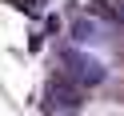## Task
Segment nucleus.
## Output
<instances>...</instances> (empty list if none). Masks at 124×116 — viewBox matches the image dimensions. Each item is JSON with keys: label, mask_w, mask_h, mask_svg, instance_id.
<instances>
[{"label": "nucleus", "mask_w": 124, "mask_h": 116, "mask_svg": "<svg viewBox=\"0 0 124 116\" xmlns=\"http://www.w3.org/2000/svg\"><path fill=\"white\" fill-rule=\"evenodd\" d=\"M60 72L68 76V80H76L80 88H100V84L108 80V64L100 52H84L80 44H72V48L60 52Z\"/></svg>", "instance_id": "1"}, {"label": "nucleus", "mask_w": 124, "mask_h": 116, "mask_svg": "<svg viewBox=\"0 0 124 116\" xmlns=\"http://www.w3.org/2000/svg\"><path fill=\"white\" fill-rule=\"evenodd\" d=\"M108 12H112V16L124 24V0H108Z\"/></svg>", "instance_id": "3"}, {"label": "nucleus", "mask_w": 124, "mask_h": 116, "mask_svg": "<svg viewBox=\"0 0 124 116\" xmlns=\"http://www.w3.org/2000/svg\"><path fill=\"white\" fill-rule=\"evenodd\" d=\"M72 32H76V44H80V48H104V44L116 36L112 24H104V20H96V16L92 20H76Z\"/></svg>", "instance_id": "2"}]
</instances>
